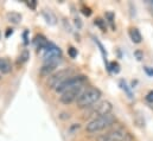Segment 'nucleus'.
Instances as JSON below:
<instances>
[{
    "mask_svg": "<svg viewBox=\"0 0 153 141\" xmlns=\"http://www.w3.org/2000/svg\"><path fill=\"white\" fill-rule=\"evenodd\" d=\"M101 96H102V93L100 89H97L96 87H89V88L84 89L83 93L81 94V96L78 97V100L76 101L77 107L81 109L90 108L99 102Z\"/></svg>",
    "mask_w": 153,
    "mask_h": 141,
    "instance_id": "1",
    "label": "nucleus"
},
{
    "mask_svg": "<svg viewBox=\"0 0 153 141\" xmlns=\"http://www.w3.org/2000/svg\"><path fill=\"white\" fill-rule=\"evenodd\" d=\"M115 121H116L115 115H113L111 113V114L96 117L94 120H90L85 126V131L88 133H99V132L105 131V129L109 128L111 126H113L115 123Z\"/></svg>",
    "mask_w": 153,
    "mask_h": 141,
    "instance_id": "2",
    "label": "nucleus"
},
{
    "mask_svg": "<svg viewBox=\"0 0 153 141\" xmlns=\"http://www.w3.org/2000/svg\"><path fill=\"white\" fill-rule=\"evenodd\" d=\"M112 110H113V105L109 101H101L88 108V113H85V117H91V120H94L96 117L111 114Z\"/></svg>",
    "mask_w": 153,
    "mask_h": 141,
    "instance_id": "3",
    "label": "nucleus"
},
{
    "mask_svg": "<svg viewBox=\"0 0 153 141\" xmlns=\"http://www.w3.org/2000/svg\"><path fill=\"white\" fill-rule=\"evenodd\" d=\"M73 73H74V69H71V68L57 71L56 73H53V75H51L49 77V79H48V87L50 89H55L56 90L62 83H64L68 78H70L71 76H74Z\"/></svg>",
    "mask_w": 153,
    "mask_h": 141,
    "instance_id": "4",
    "label": "nucleus"
},
{
    "mask_svg": "<svg viewBox=\"0 0 153 141\" xmlns=\"http://www.w3.org/2000/svg\"><path fill=\"white\" fill-rule=\"evenodd\" d=\"M88 81L87 76L84 75H76V76H71L70 78H68L64 83H62L55 91L58 93V94H63L64 91L69 90V89H73V88H76V87H82L85 84V82Z\"/></svg>",
    "mask_w": 153,
    "mask_h": 141,
    "instance_id": "5",
    "label": "nucleus"
},
{
    "mask_svg": "<svg viewBox=\"0 0 153 141\" xmlns=\"http://www.w3.org/2000/svg\"><path fill=\"white\" fill-rule=\"evenodd\" d=\"M132 137L123 129L117 128L114 131L107 132L97 138V141H131Z\"/></svg>",
    "mask_w": 153,
    "mask_h": 141,
    "instance_id": "6",
    "label": "nucleus"
},
{
    "mask_svg": "<svg viewBox=\"0 0 153 141\" xmlns=\"http://www.w3.org/2000/svg\"><path fill=\"white\" fill-rule=\"evenodd\" d=\"M39 52L42 55V58L44 59V63L51 62V61H57V59H61V57H62L61 49L52 43H49V45L45 46L44 49L39 50Z\"/></svg>",
    "mask_w": 153,
    "mask_h": 141,
    "instance_id": "7",
    "label": "nucleus"
},
{
    "mask_svg": "<svg viewBox=\"0 0 153 141\" xmlns=\"http://www.w3.org/2000/svg\"><path fill=\"white\" fill-rule=\"evenodd\" d=\"M83 85L82 87H76V88H73V89H69L67 91H64L63 94H61V102L63 105H70L73 103L74 101H77L78 97L81 96V94L83 93Z\"/></svg>",
    "mask_w": 153,
    "mask_h": 141,
    "instance_id": "8",
    "label": "nucleus"
},
{
    "mask_svg": "<svg viewBox=\"0 0 153 141\" xmlns=\"http://www.w3.org/2000/svg\"><path fill=\"white\" fill-rule=\"evenodd\" d=\"M59 62H61V59H57V61H51V62H45L44 63V65L40 68V75L42 76H51V73L53 72V71L56 70V68L58 67V64H59Z\"/></svg>",
    "mask_w": 153,
    "mask_h": 141,
    "instance_id": "9",
    "label": "nucleus"
},
{
    "mask_svg": "<svg viewBox=\"0 0 153 141\" xmlns=\"http://www.w3.org/2000/svg\"><path fill=\"white\" fill-rule=\"evenodd\" d=\"M42 14H43V17H44V19L46 20L48 24L55 25V24L57 23V18H56L55 13H53L51 10H46V8H45V10L42 11Z\"/></svg>",
    "mask_w": 153,
    "mask_h": 141,
    "instance_id": "10",
    "label": "nucleus"
},
{
    "mask_svg": "<svg viewBox=\"0 0 153 141\" xmlns=\"http://www.w3.org/2000/svg\"><path fill=\"white\" fill-rule=\"evenodd\" d=\"M129 37H131L132 42L135 43V44H140V43L143 42L141 33H140V31H139L137 27H131V29H129Z\"/></svg>",
    "mask_w": 153,
    "mask_h": 141,
    "instance_id": "11",
    "label": "nucleus"
},
{
    "mask_svg": "<svg viewBox=\"0 0 153 141\" xmlns=\"http://www.w3.org/2000/svg\"><path fill=\"white\" fill-rule=\"evenodd\" d=\"M49 43H50V42H49L44 36L38 35L35 37V44H36V46H37L38 50H42V49H44L45 46H48Z\"/></svg>",
    "mask_w": 153,
    "mask_h": 141,
    "instance_id": "12",
    "label": "nucleus"
},
{
    "mask_svg": "<svg viewBox=\"0 0 153 141\" xmlns=\"http://www.w3.org/2000/svg\"><path fill=\"white\" fill-rule=\"evenodd\" d=\"M12 70V65L7 58H1L0 57V72L1 73H8Z\"/></svg>",
    "mask_w": 153,
    "mask_h": 141,
    "instance_id": "13",
    "label": "nucleus"
},
{
    "mask_svg": "<svg viewBox=\"0 0 153 141\" xmlns=\"http://www.w3.org/2000/svg\"><path fill=\"white\" fill-rule=\"evenodd\" d=\"M6 18L12 24H19L22 22V16L19 13H17V12H10V13H7Z\"/></svg>",
    "mask_w": 153,
    "mask_h": 141,
    "instance_id": "14",
    "label": "nucleus"
},
{
    "mask_svg": "<svg viewBox=\"0 0 153 141\" xmlns=\"http://www.w3.org/2000/svg\"><path fill=\"white\" fill-rule=\"evenodd\" d=\"M107 68H108V70L114 72V73H117V72L120 71V65H119L117 62H112V63H109Z\"/></svg>",
    "mask_w": 153,
    "mask_h": 141,
    "instance_id": "15",
    "label": "nucleus"
},
{
    "mask_svg": "<svg viewBox=\"0 0 153 141\" xmlns=\"http://www.w3.org/2000/svg\"><path fill=\"white\" fill-rule=\"evenodd\" d=\"M95 25H96V26H99L102 31H105V30H106V20H103V19H101V18L95 19Z\"/></svg>",
    "mask_w": 153,
    "mask_h": 141,
    "instance_id": "16",
    "label": "nucleus"
},
{
    "mask_svg": "<svg viewBox=\"0 0 153 141\" xmlns=\"http://www.w3.org/2000/svg\"><path fill=\"white\" fill-rule=\"evenodd\" d=\"M68 55L71 57V58H76L77 57V49H75L74 46H70L68 49Z\"/></svg>",
    "mask_w": 153,
    "mask_h": 141,
    "instance_id": "17",
    "label": "nucleus"
},
{
    "mask_svg": "<svg viewBox=\"0 0 153 141\" xmlns=\"http://www.w3.org/2000/svg\"><path fill=\"white\" fill-rule=\"evenodd\" d=\"M27 58H29V52H27V51H24L23 55L19 57V62H20V63H24V62L27 61Z\"/></svg>",
    "mask_w": 153,
    "mask_h": 141,
    "instance_id": "18",
    "label": "nucleus"
},
{
    "mask_svg": "<svg viewBox=\"0 0 153 141\" xmlns=\"http://www.w3.org/2000/svg\"><path fill=\"white\" fill-rule=\"evenodd\" d=\"M82 13H83L84 16L89 17V16L91 14V10H90L89 7H85V6H83V7H82Z\"/></svg>",
    "mask_w": 153,
    "mask_h": 141,
    "instance_id": "19",
    "label": "nucleus"
},
{
    "mask_svg": "<svg viewBox=\"0 0 153 141\" xmlns=\"http://www.w3.org/2000/svg\"><path fill=\"white\" fill-rule=\"evenodd\" d=\"M27 6H29L30 8H32V10H35V8H36V6H37V1H36V0L27 1Z\"/></svg>",
    "mask_w": 153,
    "mask_h": 141,
    "instance_id": "20",
    "label": "nucleus"
},
{
    "mask_svg": "<svg viewBox=\"0 0 153 141\" xmlns=\"http://www.w3.org/2000/svg\"><path fill=\"white\" fill-rule=\"evenodd\" d=\"M134 55H135V57H137V59H138V61H141V59L144 58V55H143V52H141V51H135V52H134Z\"/></svg>",
    "mask_w": 153,
    "mask_h": 141,
    "instance_id": "21",
    "label": "nucleus"
},
{
    "mask_svg": "<svg viewBox=\"0 0 153 141\" xmlns=\"http://www.w3.org/2000/svg\"><path fill=\"white\" fill-rule=\"evenodd\" d=\"M146 100H147L150 103H153V90L150 91V93L146 95Z\"/></svg>",
    "mask_w": 153,
    "mask_h": 141,
    "instance_id": "22",
    "label": "nucleus"
},
{
    "mask_svg": "<svg viewBox=\"0 0 153 141\" xmlns=\"http://www.w3.org/2000/svg\"><path fill=\"white\" fill-rule=\"evenodd\" d=\"M145 72L149 75V76H153V68H150V67H145L144 68Z\"/></svg>",
    "mask_w": 153,
    "mask_h": 141,
    "instance_id": "23",
    "label": "nucleus"
},
{
    "mask_svg": "<svg viewBox=\"0 0 153 141\" xmlns=\"http://www.w3.org/2000/svg\"><path fill=\"white\" fill-rule=\"evenodd\" d=\"M75 24H76V26L78 27V29H81V27H82V22H81V19H79V18H76V19H75Z\"/></svg>",
    "mask_w": 153,
    "mask_h": 141,
    "instance_id": "24",
    "label": "nucleus"
},
{
    "mask_svg": "<svg viewBox=\"0 0 153 141\" xmlns=\"http://www.w3.org/2000/svg\"><path fill=\"white\" fill-rule=\"evenodd\" d=\"M13 33V30L12 29H7V31H6V37H10V35H12Z\"/></svg>",
    "mask_w": 153,
    "mask_h": 141,
    "instance_id": "25",
    "label": "nucleus"
}]
</instances>
